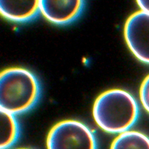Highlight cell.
<instances>
[{
	"label": "cell",
	"mask_w": 149,
	"mask_h": 149,
	"mask_svg": "<svg viewBox=\"0 0 149 149\" xmlns=\"http://www.w3.org/2000/svg\"><path fill=\"white\" fill-rule=\"evenodd\" d=\"M40 10L38 0L0 1V12L4 17L15 22H26L34 18Z\"/></svg>",
	"instance_id": "obj_6"
},
{
	"label": "cell",
	"mask_w": 149,
	"mask_h": 149,
	"mask_svg": "<svg viewBox=\"0 0 149 149\" xmlns=\"http://www.w3.org/2000/svg\"><path fill=\"white\" fill-rule=\"evenodd\" d=\"M93 116L98 125L107 132H125L137 119L138 105L134 97L125 90H107L96 98Z\"/></svg>",
	"instance_id": "obj_1"
},
{
	"label": "cell",
	"mask_w": 149,
	"mask_h": 149,
	"mask_svg": "<svg viewBox=\"0 0 149 149\" xmlns=\"http://www.w3.org/2000/svg\"><path fill=\"white\" fill-rule=\"evenodd\" d=\"M40 4L42 15L56 24H66L74 20L84 5L81 0H41Z\"/></svg>",
	"instance_id": "obj_5"
},
{
	"label": "cell",
	"mask_w": 149,
	"mask_h": 149,
	"mask_svg": "<svg viewBox=\"0 0 149 149\" xmlns=\"http://www.w3.org/2000/svg\"><path fill=\"white\" fill-rule=\"evenodd\" d=\"M125 37L133 54L149 63V14L139 10L130 16L125 26Z\"/></svg>",
	"instance_id": "obj_4"
},
{
	"label": "cell",
	"mask_w": 149,
	"mask_h": 149,
	"mask_svg": "<svg viewBox=\"0 0 149 149\" xmlns=\"http://www.w3.org/2000/svg\"><path fill=\"white\" fill-rule=\"evenodd\" d=\"M48 149H96L95 136L81 122L65 120L58 122L48 134Z\"/></svg>",
	"instance_id": "obj_3"
},
{
	"label": "cell",
	"mask_w": 149,
	"mask_h": 149,
	"mask_svg": "<svg viewBox=\"0 0 149 149\" xmlns=\"http://www.w3.org/2000/svg\"><path fill=\"white\" fill-rule=\"evenodd\" d=\"M110 149H149V138L137 131H125L114 139Z\"/></svg>",
	"instance_id": "obj_8"
},
{
	"label": "cell",
	"mask_w": 149,
	"mask_h": 149,
	"mask_svg": "<svg viewBox=\"0 0 149 149\" xmlns=\"http://www.w3.org/2000/svg\"><path fill=\"white\" fill-rule=\"evenodd\" d=\"M40 95V86L32 73L23 68H9L0 74V108L11 114L30 110Z\"/></svg>",
	"instance_id": "obj_2"
},
{
	"label": "cell",
	"mask_w": 149,
	"mask_h": 149,
	"mask_svg": "<svg viewBox=\"0 0 149 149\" xmlns=\"http://www.w3.org/2000/svg\"><path fill=\"white\" fill-rule=\"evenodd\" d=\"M137 4L141 8V10L145 11L149 14V1L146 0H139L137 1Z\"/></svg>",
	"instance_id": "obj_10"
},
{
	"label": "cell",
	"mask_w": 149,
	"mask_h": 149,
	"mask_svg": "<svg viewBox=\"0 0 149 149\" xmlns=\"http://www.w3.org/2000/svg\"><path fill=\"white\" fill-rule=\"evenodd\" d=\"M19 149H29V148H19Z\"/></svg>",
	"instance_id": "obj_11"
},
{
	"label": "cell",
	"mask_w": 149,
	"mask_h": 149,
	"mask_svg": "<svg viewBox=\"0 0 149 149\" xmlns=\"http://www.w3.org/2000/svg\"><path fill=\"white\" fill-rule=\"evenodd\" d=\"M1 113V144L0 148L7 149L14 144L19 135L18 124L14 114L3 110Z\"/></svg>",
	"instance_id": "obj_7"
},
{
	"label": "cell",
	"mask_w": 149,
	"mask_h": 149,
	"mask_svg": "<svg viewBox=\"0 0 149 149\" xmlns=\"http://www.w3.org/2000/svg\"><path fill=\"white\" fill-rule=\"evenodd\" d=\"M139 96L142 106L149 113V74L144 79L139 90Z\"/></svg>",
	"instance_id": "obj_9"
}]
</instances>
